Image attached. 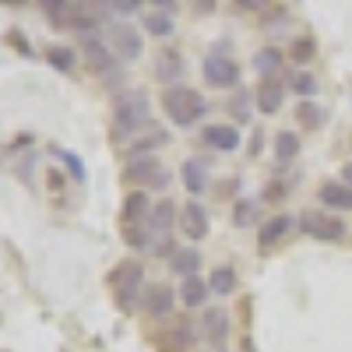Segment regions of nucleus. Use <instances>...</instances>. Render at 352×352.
<instances>
[{
    "mask_svg": "<svg viewBox=\"0 0 352 352\" xmlns=\"http://www.w3.org/2000/svg\"><path fill=\"white\" fill-rule=\"evenodd\" d=\"M282 99H285V85L278 78H261L257 88H254V106L261 113H278L282 109Z\"/></svg>",
    "mask_w": 352,
    "mask_h": 352,
    "instance_id": "obj_8",
    "label": "nucleus"
},
{
    "mask_svg": "<svg viewBox=\"0 0 352 352\" xmlns=\"http://www.w3.org/2000/svg\"><path fill=\"white\" fill-rule=\"evenodd\" d=\"M208 285H212L215 296H229V292L236 289V272H232V268H215L212 278H208Z\"/></svg>",
    "mask_w": 352,
    "mask_h": 352,
    "instance_id": "obj_27",
    "label": "nucleus"
},
{
    "mask_svg": "<svg viewBox=\"0 0 352 352\" xmlns=\"http://www.w3.org/2000/svg\"><path fill=\"white\" fill-rule=\"evenodd\" d=\"M303 232H310V240H324V243H338L345 236V222L331 212H303L300 219Z\"/></svg>",
    "mask_w": 352,
    "mask_h": 352,
    "instance_id": "obj_6",
    "label": "nucleus"
},
{
    "mask_svg": "<svg viewBox=\"0 0 352 352\" xmlns=\"http://www.w3.org/2000/svg\"><path fill=\"white\" fill-rule=\"evenodd\" d=\"M162 349H166V352H187V349H190V328H187V324H173V328L162 335Z\"/></svg>",
    "mask_w": 352,
    "mask_h": 352,
    "instance_id": "obj_23",
    "label": "nucleus"
},
{
    "mask_svg": "<svg viewBox=\"0 0 352 352\" xmlns=\"http://www.w3.org/2000/svg\"><path fill=\"white\" fill-rule=\"evenodd\" d=\"M184 56L176 53V50H162L159 53V60H155V78L159 81H176V78H184Z\"/></svg>",
    "mask_w": 352,
    "mask_h": 352,
    "instance_id": "obj_14",
    "label": "nucleus"
},
{
    "mask_svg": "<svg viewBox=\"0 0 352 352\" xmlns=\"http://www.w3.org/2000/svg\"><path fill=\"white\" fill-rule=\"evenodd\" d=\"M106 46L120 56V60H138L141 56V32L127 21H109L106 25Z\"/></svg>",
    "mask_w": 352,
    "mask_h": 352,
    "instance_id": "obj_5",
    "label": "nucleus"
},
{
    "mask_svg": "<svg viewBox=\"0 0 352 352\" xmlns=\"http://www.w3.org/2000/svg\"><path fill=\"white\" fill-rule=\"evenodd\" d=\"M169 268H173L176 275H184V278H194V275H197V268H201V254H197V247L173 250V257H169Z\"/></svg>",
    "mask_w": 352,
    "mask_h": 352,
    "instance_id": "obj_15",
    "label": "nucleus"
},
{
    "mask_svg": "<svg viewBox=\"0 0 352 352\" xmlns=\"http://www.w3.org/2000/svg\"><path fill=\"white\" fill-rule=\"evenodd\" d=\"M141 264L138 261H124V264H116L113 275H109V285L116 292V303H120V310H134L138 296H141Z\"/></svg>",
    "mask_w": 352,
    "mask_h": 352,
    "instance_id": "obj_3",
    "label": "nucleus"
},
{
    "mask_svg": "<svg viewBox=\"0 0 352 352\" xmlns=\"http://www.w3.org/2000/svg\"><path fill=\"white\" fill-rule=\"evenodd\" d=\"M208 292H212V285H208V282H201V278L194 275V278H184V285H180V300H184L187 307H201L204 300H208Z\"/></svg>",
    "mask_w": 352,
    "mask_h": 352,
    "instance_id": "obj_21",
    "label": "nucleus"
},
{
    "mask_svg": "<svg viewBox=\"0 0 352 352\" xmlns=\"http://www.w3.org/2000/svg\"><path fill=\"white\" fill-rule=\"evenodd\" d=\"M180 226H184V236H187V240H204V236H208V229H212L208 212H204L197 201L184 204V212H180Z\"/></svg>",
    "mask_w": 352,
    "mask_h": 352,
    "instance_id": "obj_9",
    "label": "nucleus"
},
{
    "mask_svg": "<svg viewBox=\"0 0 352 352\" xmlns=\"http://www.w3.org/2000/svg\"><path fill=\"white\" fill-rule=\"evenodd\" d=\"M81 53H85V64L92 71H109L113 67V50L99 36H85L81 39Z\"/></svg>",
    "mask_w": 352,
    "mask_h": 352,
    "instance_id": "obj_10",
    "label": "nucleus"
},
{
    "mask_svg": "<svg viewBox=\"0 0 352 352\" xmlns=\"http://www.w3.org/2000/svg\"><path fill=\"white\" fill-rule=\"evenodd\" d=\"M320 201H324L328 208L352 212V187L349 184H324V187H320Z\"/></svg>",
    "mask_w": 352,
    "mask_h": 352,
    "instance_id": "obj_18",
    "label": "nucleus"
},
{
    "mask_svg": "<svg viewBox=\"0 0 352 352\" xmlns=\"http://www.w3.org/2000/svg\"><path fill=\"white\" fill-rule=\"evenodd\" d=\"M342 180H345V184H349V187H352V162H349V166H345V169H342Z\"/></svg>",
    "mask_w": 352,
    "mask_h": 352,
    "instance_id": "obj_35",
    "label": "nucleus"
},
{
    "mask_svg": "<svg viewBox=\"0 0 352 352\" xmlns=\"http://www.w3.org/2000/svg\"><path fill=\"white\" fill-rule=\"evenodd\" d=\"M162 109L169 113V120L173 124H180V127H190V124H197V116H204V99L194 92V88H187V85H176V88H169V92L162 96Z\"/></svg>",
    "mask_w": 352,
    "mask_h": 352,
    "instance_id": "obj_2",
    "label": "nucleus"
},
{
    "mask_svg": "<svg viewBox=\"0 0 352 352\" xmlns=\"http://www.w3.org/2000/svg\"><path fill=\"white\" fill-rule=\"evenodd\" d=\"M204 141L219 152H232V148H240V131L232 124H212V127H204Z\"/></svg>",
    "mask_w": 352,
    "mask_h": 352,
    "instance_id": "obj_12",
    "label": "nucleus"
},
{
    "mask_svg": "<svg viewBox=\"0 0 352 352\" xmlns=\"http://www.w3.org/2000/svg\"><path fill=\"white\" fill-rule=\"evenodd\" d=\"M124 184H138V187H155V190H162V187L169 184V173H166V166H162L155 155H141V159L127 162Z\"/></svg>",
    "mask_w": 352,
    "mask_h": 352,
    "instance_id": "obj_4",
    "label": "nucleus"
},
{
    "mask_svg": "<svg viewBox=\"0 0 352 352\" xmlns=\"http://www.w3.org/2000/svg\"><path fill=\"white\" fill-rule=\"evenodd\" d=\"M204 81H208L212 88H232L240 81V67L236 60H229L226 53H212V56H204V67H201Z\"/></svg>",
    "mask_w": 352,
    "mask_h": 352,
    "instance_id": "obj_7",
    "label": "nucleus"
},
{
    "mask_svg": "<svg viewBox=\"0 0 352 352\" xmlns=\"http://www.w3.org/2000/svg\"><path fill=\"white\" fill-rule=\"evenodd\" d=\"M46 60L56 67V71H64V74H71L74 71V64H78V53L71 50V46H53L50 53H46Z\"/></svg>",
    "mask_w": 352,
    "mask_h": 352,
    "instance_id": "obj_26",
    "label": "nucleus"
},
{
    "mask_svg": "<svg viewBox=\"0 0 352 352\" xmlns=\"http://www.w3.org/2000/svg\"><path fill=\"white\" fill-rule=\"evenodd\" d=\"M254 71H261V78H275V71H282V50L261 46L254 53Z\"/></svg>",
    "mask_w": 352,
    "mask_h": 352,
    "instance_id": "obj_19",
    "label": "nucleus"
},
{
    "mask_svg": "<svg viewBox=\"0 0 352 352\" xmlns=\"http://www.w3.org/2000/svg\"><path fill=\"white\" fill-rule=\"evenodd\" d=\"M141 25L148 28L152 36H169V32H173V18H169V14H144Z\"/></svg>",
    "mask_w": 352,
    "mask_h": 352,
    "instance_id": "obj_30",
    "label": "nucleus"
},
{
    "mask_svg": "<svg viewBox=\"0 0 352 352\" xmlns=\"http://www.w3.org/2000/svg\"><path fill=\"white\" fill-rule=\"evenodd\" d=\"M184 187L190 190V194H201L204 187H208V173H204V166H197L194 159L190 162H184Z\"/></svg>",
    "mask_w": 352,
    "mask_h": 352,
    "instance_id": "obj_24",
    "label": "nucleus"
},
{
    "mask_svg": "<svg viewBox=\"0 0 352 352\" xmlns=\"http://www.w3.org/2000/svg\"><path fill=\"white\" fill-rule=\"evenodd\" d=\"M99 11H109V14H134L141 11L138 0H113V4H99Z\"/></svg>",
    "mask_w": 352,
    "mask_h": 352,
    "instance_id": "obj_34",
    "label": "nucleus"
},
{
    "mask_svg": "<svg viewBox=\"0 0 352 352\" xmlns=\"http://www.w3.org/2000/svg\"><path fill=\"white\" fill-rule=\"evenodd\" d=\"M289 229H292V219H289L285 212H278V215H272L268 222L261 226V232H257V240H261L264 247H272V243H278V240L285 236Z\"/></svg>",
    "mask_w": 352,
    "mask_h": 352,
    "instance_id": "obj_17",
    "label": "nucleus"
},
{
    "mask_svg": "<svg viewBox=\"0 0 352 352\" xmlns=\"http://www.w3.org/2000/svg\"><path fill=\"white\" fill-rule=\"evenodd\" d=\"M292 88H296V92L303 96V102L317 92V81H314V74H307V71H300L296 78H292Z\"/></svg>",
    "mask_w": 352,
    "mask_h": 352,
    "instance_id": "obj_32",
    "label": "nucleus"
},
{
    "mask_svg": "<svg viewBox=\"0 0 352 352\" xmlns=\"http://www.w3.org/2000/svg\"><path fill=\"white\" fill-rule=\"evenodd\" d=\"M201 331H204V338H212V342H226V331H229V317H226V310L222 307H212V310H204V317H201Z\"/></svg>",
    "mask_w": 352,
    "mask_h": 352,
    "instance_id": "obj_16",
    "label": "nucleus"
},
{
    "mask_svg": "<svg viewBox=\"0 0 352 352\" xmlns=\"http://www.w3.org/2000/svg\"><path fill=\"white\" fill-rule=\"evenodd\" d=\"M43 11L50 14V25H56V28H71L74 18H78V14H71L78 8L74 4H64V0H60V4H43Z\"/></svg>",
    "mask_w": 352,
    "mask_h": 352,
    "instance_id": "obj_25",
    "label": "nucleus"
},
{
    "mask_svg": "<svg viewBox=\"0 0 352 352\" xmlns=\"http://www.w3.org/2000/svg\"><path fill=\"white\" fill-rule=\"evenodd\" d=\"M152 106H148V96L144 92H131V96H120L113 106V138H127L134 131H144L152 127Z\"/></svg>",
    "mask_w": 352,
    "mask_h": 352,
    "instance_id": "obj_1",
    "label": "nucleus"
},
{
    "mask_svg": "<svg viewBox=\"0 0 352 352\" xmlns=\"http://www.w3.org/2000/svg\"><path fill=\"white\" fill-rule=\"evenodd\" d=\"M275 155H278V162H292L300 155V138L292 131H278L275 134Z\"/></svg>",
    "mask_w": 352,
    "mask_h": 352,
    "instance_id": "obj_22",
    "label": "nucleus"
},
{
    "mask_svg": "<svg viewBox=\"0 0 352 352\" xmlns=\"http://www.w3.org/2000/svg\"><path fill=\"white\" fill-rule=\"evenodd\" d=\"M173 219H176V204L166 197V201H159L155 208H152V219H148V226H152V232H155V236H166V232L173 229Z\"/></svg>",
    "mask_w": 352,
    "mask_h": 352,
    "instance_id": "obj_20",
    "label": "nucleus"
},
{
    "mask_svg": "<svg viewBox=\"0 0 352 352\" xmlns=\"http://www.w3.org/2000/svg\"><path fill=\"white\" fill-rule=\"evenodd\" d=\"M141 307H144V314H152V317H166L173 310V289L169 285H148L144 296H141Z\"/></svg>",
    "mask_w": 352,
    "mask_h": 352,
    "instance_id": "obj_11",
    "label": "nucleus"
},
{
    "mask_svg": "<svg viewBox=\"0 0 352 352\" xmlns=\"http://www.w3.org/2000/svg\"><path fill=\"white\" fill-rule=\"evenodd\" d=\"M53 155H56V159H60V162L71 169V176H74V180H85V166L78 162V155H74V152H67V148H56Z\"/></svg>",
    "mask_w": 352,
    "mask_h": 352,
    "instance_id": "obj_31",
    "label": "nucleus"
},
{
    "mask_svg": "<svg viewBox=\"0 0 352 352\" xmlns=\"http://www.w3.org/2000/svg\"><path fill=\"white\" fill-rule=\"evenodd\" d=\"M314 53H317L314 39H296V43H292V60H296V64H307Z\"/></svg>",
    "mask_w": 352,
    "mask_h": 352,
    "instance_id": "obj_33",
    "label": "nucleus"
},
{
    "mask_svg": "<svg viewBox=\"0 0 352 352\" xmlns=\"http://www.w3.org/2000/svg\"><path fill=\"white\" fill-rule=\"evenodd\" d=\"M296 116H300V124H303V127H320V120H324V109H320L314 99H307V102H300Z\"/></svg>",
    "mask_w": 352,
    "mask_h": 352,
    "instance_id": "obj_29",
    "label": "nucleus"
},
{
    "mask_svg": "<svg viewBox=\"0 0 352 352\" xmlns=\"http://www.w3.org/2000/svg\"><path fill=\"white\" fill-rule=\"evenodd\" d=\"M257 215H261V204H257V201H250V197H243V201H236L232 222H236V226H254V222H257Z\"/></svg>",
    "mask_w": 352,
    "mask_h": 352,
    "instance_id": "obj_28",
    "label": "nucleus"
},
{
    "mask_svg": "<svg viewBox=\"0 0 352 352\" xmlns=\"http://www.w3.org/2000/svg\"><path fill=\"white\" fill-rule=\"evenodd\" d=\"M144 219H152L148 194H144V190H131V194L124 197V222L134 226V222H144Z\"/></svg>",
    "mask_w": 352,
    "mask_h": 352,
    "instance_id": "obj_13",
    "label": "nucleus"
}]
</instances>
